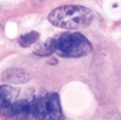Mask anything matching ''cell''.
Listing matches in <instances>:
<instances>
[{
    "label": "cell",
    "mask_w": 121,
    "mask_h": 120,
    "mask_svg": "<svg viewBox=\"0 0 121 120\" xmlns=\"http://www.w3.org/2000/svg\"><path fill=\"white\" fill-rule=\"evenodd\" d=\"M55 26L66 29H78L88 26L94 20V14L84 6L68 5L55 9L48 17Z\"/></svg>",
    "instance_id": "1"
},
{
    "label": "cell",
    "mask_w": 121,
    "mask_h": 120,
    "mask_svg": "<svg viewBox=\"0 0 121 120\" xmlns=\"http://www.w3.org/2000/svg\"><path fill=\"white\" fill-rule=\"evenodd\" d=\"M56 53L61 57L77 58L89 55L92 46L89 40L81 33H63L56 38Z\"/></svg>",
    "instance_id": "2"
},
{
    "label": "cell",
    "mask_w": 121,
    "mask_h": 120,
    "mask_svg": "<svg viewBox=\"0 0 121 120\" xmlns=\"http://www.w3.org/2000/svg\"><path fill=\"white\" fill-rule=\"evenodd\" d=\"M31 115V102L26 99L14 101L12 104L0 108V117L3 119L25 120Z\"/></svg>",
    "instance_id": "3"
},
{
    "label": "cell",
    "mask_w": 121,
    "mask_h": 120,
    "mask_svg": "<svg viewBox=\"0 0 121 120\" xmlns=\"http://www.w3.org/2000/svg\"><path fill=\"white\" fill-rule=\"evenodd\" d=\"M2 79L9 84H25L31 79V75L24 69L10 68L4 71Z\"/></svg>",
    "instance_id": "4"
},
{
    "label": "cell",
    "mask_w": 121,
    "mask_h": 120,
    "mask_svg": "<svg viewBox=\"0 0 121 120\" xmlns=\"http://www.w3.org/2000/svg\"><path fill=\"white\" fill-rule=\"evenodd\" d=\"M48 99L49 97L39 96L31 102V115L37 120H45L48 114Z\"/></svg>",
    "instance_id": "5"
},
{
    "label": "cell",
    "mask_w": 121,
    "mask_h": 120,
    "mask_svg": "<svg viewBox=\"0 0 121 120\" xmlns=\"http://www.w3.org/2000/svg\"><path fill=\"white\" fill-rule=\"evenodd\" d=\"M48 114L52 120H63V113L60 104L59 95L53 93L50 95L48 99Z\"/></svg>",
    "instance_id": "6"
},
{
    "label": "cell",
    "mask_w": 121,
    "mask_h": 120,
    "mask_svg": "<svg viewBox=\"0 0 121 120\" xmlns=\"http://www.w3.org/2000/svg\"><path fill=\"white\" fill-rule=\"evenodd\" d=\"M20 91L18 88L12 87L10 86H0V108L12 104L16 101V98L19 96Z\"/></svg>",
    "instance_id": "7"
},
{
    "label": "cell",
    "mask_w": 121,
    "mask_h": 120,
    "mask_svg": "<svg viewBox=\"0 0 121 120\" xmlns=\"http://www.w3.org/2000/svg\"><path fill=\"white\" fill-rule=\"evenodd\" d=\"M56 38L54 39H49L47 41L39 45L35 51L34 54L39 56H49L56 53Z\"/></svg>",
    "instance_id": "8"
},
{
    "label": "cell",
    "mask_w": 121,
    "mask_h": 120,
    "mask_svg": "<svg viewBox=\"0 0 121 120\" xmlns=\"http://www.w3.org/2000/svg\"><path fill=\"white\" fill-rule=\"evenodd\" d=\"M39 38V34L38 32H35V31H32L30 33H27L26 35H23L20 37L19 39V44L24 47V48H26V47H29L32 44H34L35 42L38 41Z\"/></svg>",
    "instance_id": "9"
}]
</instances>
